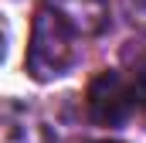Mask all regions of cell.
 I'll return each mask as SVG.
<instances>
[{
	"mask_svg": "<svg viewBox=\"0 0 146 143\" xmlns=\"http://www.w3.org/2000/svg\"><path fill=\"white\" fill-rule=\"evenodd\" d=\"M78 61V34L75 24L54 7H41L31 24L27 51H24V72L34 82H54L68 75Z\"/></svg>",
	"mask_w": 146,
	"mask_h": 143,
	"instance_id": "6da1fadb",
	"label": "cell"
},
{
	"mask_svg": "<svg viewBox=\"0 0 146 143\" xmlns=\"http://www.w3.org/2000/svg\"><path fill=\"white\" fill-rule=\"evenodd\" d=\"M88 116L102 126L126 123L139 106V82H129L122 72H99L85 96Z\"/></svg>",
	"mask_w": 146,
	"mask_h": 143,
	"instance_id": "7a4b0ae2",
	"label": "cell"
},
{
	"mask_svg": "<svg viewBox=\"0 0 146 143\" xmlns=\"http://www.w3.org/2000/svg\"><path fill=\"white\" fill-rule=\"evenodd\" d=\"M0 143H54V136L37 112L7 99L0 116Z\"/></svg>",
	"mask_w": 146,
	"mask_h": 143,
	"instance_id": "3957f363",
	"label": "cell"
},
{
	"mask_svg": "<svg viewBox=\"0 0 146 143\" xmlns=\"http://www.w3.org/2000/svg\"><path fill=\"white\" fill-rule=\"evenodd\" d=\"M136 82H139V106L146 109V68H139V75H136Z\"/></svg>",
	"mask_w": 146,
	"mask_h": 143,
	"instance_id": "277c9868",
	"label": "cell"
},
{
	"mask_svg": "<svg viewBox=\"0 0 146 143\" xmlns=\"http://www.w3.org/2000/svg\"><path fill=\"white\" fill-rule=\"evenodd\" d=\"M99 143H119V140H99Z\"/></svg>",
	"mask_w": 146,
	"mask_h": 143,
	"instance_id": "5b68a950",
	"label": "cell"
}]
</instances>
